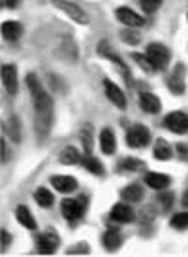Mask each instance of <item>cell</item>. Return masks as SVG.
I'll return each instance as SVG.
<instances>
[{"label":"cell","instance_id":"cell-36","mask_svg":"<svg viewBox=\"0 0 188 257\" xmlns=\"http://www.w3.org/2000/svg\"><path fill=\"white\" fill-rule=\"evenodd\" d=\"M8 246H10V234H8V231H2V246H0V248L6 249Z\"/></svg>","mask_w":188,"mask_h":257},{"label":"cell","instance_id":"cell-35","mask_svg":"<svg viewBox=\"0 0 188 257\" xmlns=\"http://www.w3.org/2000/svg\"><path fill=\"white\" fill-rule=\"evenodd\" d=\"M10 161V153H8V144H6V140L2 138V163H8Z\"/></svg>","mask_w":188,"mask_h":257},{"label":"cell","instance_id":"cell-15","mask_svg":"<svg viewBox=\"0 0 188 257\" xmlns=\"http://www.w3.org/2000/svg\"><path fill=\"white\" fill-rule=\"evenodd\" d=\"M21 34H23V27L21 23H17V21H4L2 23V36L10 42H16L21 38Z\"/></svg>","mask_w":188,"mask_h":257},{"label":"cell","instance_id":"cell-24","mask_svg":"<svg viewBox=\"0 0 188 257\" xmlns=\"http://www.w3.org/2000/svg\"><path fill=\"white\" fill-rule=\"evenodd\" d=\"M152 153H154V157L160 161H168L170 157H172V148H170V144L166 142V140H156V144H154V150H152Z\"/></svg>","mask_w":188,"mask_h":257},{"label":"cell","instance_id":"cell-13","mask_svg":"<svg viewBox=\"0 0 188 257\" xmlns=\"http://www.w3.org/2000/svg\"><path fill=\"white\" fill-rule=\"evenodd\" d=\"M98 51H100V55H104V57H108L110 61H113V63L117 64L118 66V70H120V74H122V78H124L126 81H128V85H132V76H130V70H128V66H126L120 59H118L117 55H113V51H110V49L106 48V44H100V48H98Z\"/></svg>","mask_w":188,"mask_h":257},{"label":"cell","instance_id":"cell-29","mask_svg":"<svg viewBox=\"0 0 188 257\" xmlns=\"http://www.w3.org/2000/svg\"><path fill=\"white\" fill-rule=\"evenodd\" d=\"M81 140H83V146H85V153L92 152V128L85 127L83 133H81Z\"/></svg>","mask_w":188,"mask_h":257},{"label":"cell","instance_id":"cell-11","mask_svg":"<svg viewBox=\"0 0 188 257\" xmlns=\"http://www.w3.org/2000/svg\"><path fill=\"white\" fill-rule=\"evenodd\" d=\"M111 219L113 221H118V223H130L134 219V210L128 206V204H122L118 202L111 208Z\"/></svg>","mask_w":188,"mask_h":257},{"label":"cell","instance_id":"cell-30","mask_svg":"<svg viewBox=\"0 0 188 257\" xmlns=\"http://www.w3.org/2000/svg\"><path fill=\"white\" fill-rule=\"evenodd\" d=\"M160 4H162V0H141V8L147 14H154L160 8Z\"/></svg>","mask_w":188,"mask_h":257},{"label":"cell","instance_id":"cell-17","mask_svg":"<svg viewBox=\"0 0 188 257\" xmlns=\"http://www.w3.org/2000/svg\"><path fill=\"white\" fill-rule=\"evenodd\" d=\"M100 148H102V152L106 153V155H111V153L115 152L117 144H115V135H113L111 128L106 127L102 133H100Z\"/></svg>","mask_w":188,"mask_h":257},{"label":"cell","instance_id":"cell-14","mask_svg":"<svg viewBox=\"0 0 188 257\" xmlns=\"http://www.w3.org/2000/svg\"><path fill=\"white\" fill-rule=\"evenodd\" d=\"M140 104L141 108L145 110L147 113H158L160 112V98L156 95H152V93H141L140 95Z\"/></svg>","mask_w":188,"mask_h":257},{"label":"cell","instance_id":"cell-2","mask_svg":"<svg viewBox=\"0 0 188 257\" xmlns=\"http://www.w3.org/2000/svg\"><path fill=\"white\" fill-rule=\"evenodd\" d=\"M53 6L58 8L60 12H64V14L70 17L72 21H76V23H79V25L88 23V16L79 8L78 4H74L70 0H53Z\"/></svg>","mask_w":188,"mask_h":257},{"label":"cell","instance_id":"cell-38","mask_svg":"<svg viewBox=\"0 0 188 257\" xmlns=\"http://www.w3.org/2000/svg\"><path fill=\"white\" fill-rule=\"evenodd\" d=\"M182 204L188 208V189H186V193H184V197H182Z\"/></svg>","mask_w":188,"mask_h":257},{"label":"cell","instance_id":"cell-10","mask_svg":"<svg viewBox=\"0 0 188 257\" xmlns=\"http://www.w3.org/2000/svg\"><path fill=\"white\" fill-rule=\"evenodd\" d=\"M117 17L120 23H124L126 27H132V29H138V27H143L145 25V19L141 16H138L136 12H132L130 8H118L117 10Z\"/></svg>","mask_w":188,"mask_h":257},{"label":"cell","instance_id":"cell-23","mask_svg":"<svg viewBox=\"0 0 188 257\" xmlns=\"http://www.w3.org/2000/svg\"><path fill=\"white\" fill-rule=\"evenodd\" d=\"M16 216L23 227H26V229H36V219H34V216H32L30 210L26 208V206H19L16 212Z\"/></svg>","mask_w":188,"mask_h":257},{"label":"cell","instance_id":"cell-20","mask_svg":"<svg viewBox=\"0 0 188 257\" xmlns=\"http://www.w3.org/2000/svg\"><path fill=\"white\" fill-rule=\"evenodd\" d=\"M120 197L128 202H138L143 199V189H141V185H138V184L126 185L124 189L120 191Z\"/></svg>","mask_w":188,"mask_h":257},{"label":"cell","instance_id":"cell-16","mask_svg":"<svg viewBox=\"0 0 188 257\" xmlns=\"http://www.w3.org/2000/svg\"><path fill=\"white\" fill-rule=\"evenodd\" d=\"M145 182H147V185L149 187H152V189H166L168 185L172 184V180H170V176L168 174H160V172H149V174H145Z\"/></svg>","mask_w":188,"mask_h":257},{"label":"cell","instance_id":"cell-28","mask_svg":"<svg viewBox=\"0 0 188 257\" xmlns=\"http://www.w3.org/2000/svg\"><path fill=\"white\" fill-rule=\"evenodd\" d=\"M172 227L173 229H188V212H180L177 216L172 217Z\"/></svg>","mask_w":188,"mask_h":257},{"label":"cell","instance_id":"cell-37","mask_svg":"<svg viewBox=\"0 0 188 257\" xmlns=\"http://www.w3.org/2000/svg\"><path fill=\"white\" fill-rule=\"evenodd\" d=\"M19 4H21V0H4V6H6V8H17V6H19Z\"/></svg>","mask_w":188,"mask_h":257},{"label":"cell","instance_id":"cell-1","mask_svg":"<svg viewBox=\"0 0 188 257\" xmlns=\"http://www.w3.org/2000/svg\"><path fill=\"white\" fill-rule=\"evenodd\" d=\"M26 85L34 100V131L38 142H44L53 127V98L47 95V91L42 87V83L34 74L26 76Z\"/></svg>","mask_w":188,"mask_h":257},{"label":"cell","instance_id":"cell-12","mask_svg":"<svg viewBox=\"0 0 188 257\" xmlns=\"http://www.w3.org/2000/svg\"><path fill=\"white\" fill-rule=\"evenodd\" d=\"M51 184L60 193H72L78 189V180L72 176H51Z\"/></svg>","mask_w":188,"mask_h":257},{"label":"cell","instance_id":"cell-18","mask_svg":"<svg viewBox=\"0 0 188 257\" xmlns=\"http://www.w3.org/2000/svg\"><path fill=\"white\" fill-rule=\"evenodd\" d=\"M182 66H179V70H175L173 76L168 80V87L172 91L173 95H182L184 93V80H182Z\"/></svg>","mask_w":188,"mask_h":257},{"label":"cell","instance_id":"cell-26","mask_svg":"<svg viewBox=\"0 0 188 257\" xmlns=\"http://www.w3.org/2000/svg\"><path fill=\"white\" fill-rule=\"evenodd\" d=\"M6 133L12 137L14 142H21V123H19V119H17V115H12V117H10Z\"/></svg>","mask_w":188,"mask_h":257},{"label":"cell","instance_id":"cell-6","mask_svg":"<svg viewBox=\"0 0 188 257\" xmlns=\"http://www.w3.org/2000/svg\"><path fill=\"white\" fill-rule=\"evenodd\" d=\"M166 127L170 128L172 133L184 135L188 131V117L182 112H172L166 117Z\"/></svg>","mask_w":188,"mask_h":257},{"label":"cell","instance_id":"cell-9","mask_svg":"<svg viewBox=\"0 0 188 257\" xmlns=\"http://www.w3.org/2000/svg\"><path fill=\"white\" fill-rule=\"evenodd\" d=\"M60 244V238L55 233H42L38 236V251L40 253H53Z\"/></svg>","mask_w":188,"mask_h":257},{"label":"cell","instance_id":"cell-8","mask_svg":"<svg viewBox=\"0 0 188 257\" xmlns=\"http://www.w3.org/2000/svg\"><path fill=\"white\" fill-rule=\"evenodd\" d=\"M104 87H106V95H108V98H110L111 102L117 106V108H120V110H124L126 108L124 93H122L111 80H104Z\"/></svg>","mask_w":188,"mask_h":257},{"label":"cell","instance_id":"cell-7","mask_svg":"<svg viewBox=\"0 0 188 257\" xmlns=\"http://www.w3.org/2000/svg\"><path fill=\"white\" fill-rule=\"evenodd\" d=\"M2 83L10 95H16L19 89V80H17V68L14 64H4L2 66Z\"/></svg>","mask_w":188,"mask_h":257},{"label":"cell","instance_id":"cell-31","mask_svg":"<svg viewBox=\"0 0 188 257\" xmlns=\"http://www.w3.org/2000/svg\"><path fill=\"white\" fill-rule=\"evenodd\" d=\"M120 36H122V40L126 42V44H140L141 42V36L138 34V32H134V31H122L120 32Z\"/></svg>","mask_w":188,"mask_h":257},{"label":"cell","instance_id":"cell-27","mask_svg":"<svg viewBox=\"0 0 188 257\" xmlns=\"http://www.w3.org/2000/svg\"><path fill=\"white\" fill-rule=\"evenodd\" d=\"M132 57H134V61L140 64V66L143 68V70H145V72L152 74L154 70H156V68H154V64L150 63V59L147 57V53H145V55H141V53H134Z\"/></svg>","mask_w":188,"mask_h":257},{"label":"cell","instance_id":"cell-3","mask_svg":"<svg viewBox=\"0 0 188 257\" xmlns=\"http://www.w3.org/2000/svg\"><path fill=\"white\" fill-rule=\"evenodd\" d=\"M147 57L150 59V63L154 64L156 70H164L166 66L170 64V59H172V53L170 49L162 46V44H150L147 48Z\"/></svg>","mask_w":188,"mask_h":257},{"label":"cell","instance_id":"cell-32","mask_svg":"<svg viewBox=\"0 0 188 257\" xmlns=\"http://www.w3.org/2000/svg\"><path fill=\"white\" fill-rule=\"evenodd\" d=\"M158 201L162 202V204H164V206H162V210H170L172 208V204H173V195L172 193H168V191H164V189H162V195H158Z\"/></svg>","mask_w":188,"mask_h":257},{"label":"cell","instance_id":"cell-5","mask_svg":"<svg viewBox=\"0 0 188 257\" xmlns=\"http://www.w3.org/2000/svg\"><path fill=\"white\" fill-rule=\"evenodd\" d=\"M60 208H62V216L66 219L78 221L79 217L83 216V212H85V204H83V201H76V199H64Z\"/></svg>","mask_w":188,"mask_h":257},{"label":"cell","instance_id":"cell-21","mask_svg":"<svg viewBox=\"0 0 188 257\" xmlns=\"http://www.w3.org/2000/svg\"><path fill=\"white\" fill-rule=\"evenodd\" d=\"M34 201L38 202L40 206H44V208H51L53 206V202H55V197H53V193L46 189V187H38L36 193H34Z\"/></svg>","mask_w":188,"mask_h":257},{"label":"cell","instance_id":"cell-33","mask_svg":"<svg viewBox=\"0 0 188 257\" xmlns=\"http://www.w3.org/2000/svg\"><path fill=\"white\" fill-rule=\"evenodd\" d=\"M122 169H143V163H140V161L136 159H124V163H122Z\"/></svg>","mask_w":188,"mask_h":257},{"label":"cell","instance_id":"cell-19","mask_svg":"<svg viewBox=\"0 0 188 257\" xmlns=\"http://www.w3.org/2000/svg\"><path fill=\"white\" fill-rule=\"evenodd\" d=\"M122 244V236L117 229H108L106 234H104V246L110 249V251H115L117 248H120Z\"/></svg>","mask_w":188,"mask_h":257},{"label":"cell","instance_id":"cell-25","mask_svg":"<svg viewBox=\"0 0 188 257\" xmlns=\"http://www.w3.org/2000/svg\"><path fill=\"white\" fill-rule=\"evenodd\" d=\"M81 163L85 165L86 170H90V172H92V174H96V176H102V174H104V165L98 159H94L90 153H88V155H86Z\"/></svg>","mask_w":188,"mask_h":257},{"label":"cell","instance_id":"cell-34","mask_svg":"<svg viewBox=\"0 0 188 257\" xmlns=\"http://www.w3.org/2000/svg\"><path fill=\"white\" fill-rule=\"evenodd\" d=\"M177 153H179L184 161H188V146L186 144H177Z\"/></svg>","mask_w":188,"mask_h":257},{"label":"cell","instance_id":"cell-22","mask_svg":"<svg viewBox=\"0 0 188 257\" xmlns=\"http://www.w3.org/2000/svg\"><path fill=\"white\" fill-rule=\"evenodd\" d=\"M60 163L62 165H78V163H81L83 161V157L79 155V152L74 148V146H68V148H64L62 152H60Z\"/></svg>","mask_w":188,"mask_h":257},{"label":"cell","instance_id":"cell-4","mask_svg":"<svg viewBox=\"0 0 188 257\" xmlns=\"http://www.w3.org/2000/svg\"><path fill=\"white\" fill-rule=\"evenodd\" d=\"M149 140L150 133L145 125H134L126 133V144L130 146V148H143V146L149 144Z\"/></svg>","mask_w":188,"mask_h":257}]
</instances>
